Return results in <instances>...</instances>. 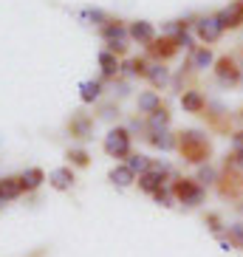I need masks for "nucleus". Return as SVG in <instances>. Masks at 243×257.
I'll return each mask as SVG.
<instances>
[{"mask_svg": "<svg viewBox=\"0 0 243 257\" xmlns=\"http://www.w3.org/2000/svg\"><path fill=\"white\" fill-rule=\"evenodd\" d=\"M105 150L110 156H128L130 153V136L125 130H110L105 139Z\"/></svg>", "mask_w": 243, "mask_h": 257, "instance_id": "f257e3e1", "label": "nucleus"}, {"mask_svg": "<svg viewBox=\"0 0 243 257\" xmlns=\"http://www.w3.org/2000/svg\"><path fill=\"white\" fill-rule=\"evenodd\" d=\"M195 29H198V37L206 40V43H215V40L220 37V31H223L218 26V20H215V17H204V20H198Z\"/></svg>", "mask_w": 243, "mask_h": 257, "instance_id": "f03ea898", "label": "nucleus"}, {"mask_svg": "<svg viewBox=\"0 0 243 257\" xmlns=\"http://www.w3.org/2000/svg\"><path fill=\"white\" fill-rule=\"evenodd\" d=\"M240 17H243V3H232V6L223 9L215 20H218L220 29H226V26H237V23H240Z\"/></svg>", "mask_w": 243, "mask_h": 257, "instance_id": "7ed1b4c3", "label": "nucleus"}, {"mask_svg": "<svg viewBox=\"0 0 243 257\" xmlns=\"http://www.w3.org/2000/svg\"><path fill=\"white\" fill-rule=\"evenodd\" d=\"M178 195H181V201L187 206H198L201 201H204V189L190 187V184H178Z\"/></svg>", "mask_w": 243, "mask_h": 257, "instance_id": "20e7f679", "label": "nucleus"}, {"mask_svg": "<svg viewBox=\"0 0 243 257\" xmlns=\"http://www.w3.org/2000/svg\"><path fill=\"white\" fill-rule=\"evenodd\" d=\"M20 189H23L20 178H6V181H0V201H15V198L20 195Z\"/></svg>", "mask_w": 243, "mask_h": 257, "instance_id": "39448f33", "label": "nucleus"}, {"mask_svg": "<svg viewBox=\"0 0 243 257\" xmlns=\"http://www.w3.org/2000/svg\"><path fill=\"white\" fill-rule=\"evenodd\" d=\"M48 178H51V184H54L57 189H68V187H71V181H74L71 170H65V167H57V170H54V173L48 175Z\"/></svg>", "mask_w": 243, "mask_h": 257, "instance_id": "423d86ee", "label": "nucleus"}, {"mask_svg": "<svg viewBox=\"0 0 243 257\" xmlns=\"http://www.w3.org/2000/svg\"><path fill=\"white\" fill-rule=\"evenodd\" d=\"M105 37L110 40V48H116V51H122V48H125V29H119V26H107Z\"/></svg>", "mask_w": 243, "mask_h": 257, "instance_id": "0eeeda50", "label": "nucleus"}, {"mask_svg": "<svg viewBox=\"0 0 243 257\" xmlns=\"http://www.w3.org/2000/svg\"><path fill=\"white\" fill-rule=\"evenodd\" d=\"M130 34H133L136 40H142V43H150L153 40V26L145 23V20H139V23L130 26Z\"/></svg>", "mask_w": 243, "mask_h": 257, "instance_id": "6e6552de", "label": "nucleus"}, {"mask_svg": "<svg viewBox=\"0 0 243 257\" xmlns=\"http://www.w3.org/2000/svg\"><path fill=\"white\" fill-rule=\"evenodd\" d=\"M139 184H142V189H147V192H159V187H161V170H156V173H145Z\"/></svg>", "mask_w": 243, "mask_h": 257, "instance_id": "1a4fd4ad", "label": "nucleus"}, {"mask_svg": "<svg viewBox=\"0 0 243 257\" xmlns=\"http://www.w3.org/2000/svg\"><path fill=\"white\" fill-rule=\"evenodd\" d=\"M110 181L119 184V187H128V184L133 181V170H130V167H116L113 173H110Z\"/></svg>", "mask_w": 243, "mask_h": 257, "instance_id": "9d476101", "label": "nucleus"}, {"mask_svg": "<svg viewBox=\"0 0 243 257\" xmlns=\"http://www.w3.org/2000/svg\"><path fill=\"white\" fill-rule=\"evenodd\" d=\"M181 105H184V110H201L204 107V99H201V93H195V91H190V93H184V99H181Z\"/></svg>", "mask_w": 243, "mask_h": 257, "instance_id": "9b49d317", "label": "nucleus"}, {"mask_svg": "<svg viewBox=\"0 0 243 257\" xmlns=\"http://www.w3.org/2000/svg\"><path fill=\"white\" fill-rule=\"evenodd\" d=\"M139 107H142V110H147V113H156V110H159V96H156V93H142V96H139Z\"/></svg>", "mask_w": 243, "mask_h": 257, "instance_id": "f8f14e48", "label": "nucleus"}, {"mask_svg": "<svg viewBox=\"0 0 243 257\" xmlns=\"http://www.w3.org/2000/svg\"><path fill=\"white\" fill-rule=\"evenodd\" d=\"M192 65H195V68H209V65H212V51H209V48L195 51L192 54Z\"/></svg>", "mask_w": 243, "mask_h": 257, "instance_id": "ddd939ff", "label": "nucleus"}, {"mask_svg": "<svg viewBox=\"0 0 243 257\" xmlns=\"http://www.w3.org/2000/svg\"><path fill=\"white\" fill-rule=\"evenodd\" d=\"M82 102H93V99L99 96V91H102V85L99 82H82Z\"/></svg>", "mask_w": 243, "mask_h": 257, "instance_id": "4468645a", "label": "nucleus"}, {"mask_svg": "<svg viewBox=\"0 0 243 257\" xmlns=\"http://www.w3.org/2000/svg\"><path fill=\"white\" fill-rule=\"evenodd\" d=\"M40 181H43V173H40V170H29V173H23V178H20V184L29 187V189L40 187Z\"/></svg>", "mask_w": 243, "mask_h": 257, "instance_id": "2eb2a0df", "label": "nucleus"}, {"mask_svg": "<svg viewBox=\"0 0 243 257\" xmlns=\"http://www.w3.org/2000/svg\"><path fill=\"white\" fill-rule=\"evenodd\" d=\"M128 167L133 170V175H136V173H147V167H150V161H147V156H130Z\"/></svg>", "mask_w": 243, "mask_h": 257, "instance_id": "dca6fc26", "label": "nucleus"}, {"mask_svg": "<svg viewBox=\"0 0 243 257\" xmlns=\"http://www.w3.org/2000/svg\"><path fill=\"white\" fill-rule=\"evenodd\" d=\"M147 76L153 79V85H164L167 82V68H164V65H153V68L147 71Z\"/></svg>", "mask_w": 243, "mask_h": 257, "instance_id": "f3484780", "label": "nucleus"}, {"mask_svg": "<svg viewBox=\"0 0 243 257\" xmlns=\"http://www.w3.org/2000/svg\"><path fill=\"white\" fill-rule=\"evenodd\" d=\"M167 121H170V116L164 113V110H156V113H153V119H150V127L159 133L161 127H167Z\"/></svg>", "mask_w": 243, "mask_h": 257, "instance_id": "a211bd4d", "label": "nucleus"}, {"mask_svg": "<svg viewBox=\"0 0 243 257\" xmlns=\"http://www.w3.org/2000/svg\"><path fill=\"white\" fill-rule=\"evenodd\" d=\"M99 65H102V71H105V74H113V71H116V60L107 51L99 54Z\"/></svg>", "mask_w": 243, "mask_h": 257, "instance_id": "6ab92c4d", "label": "nucleus"}, {"mask_svg": "<svg viewBox=\"0 0 243 257\" xmlns=\"http://www.w3.org/2000/svg\"><path fill=\"white\" fill-rule=\"evenodd\" d=\"M150 142L156 144V147H161V150H173V144H175L173 139L167 136V133H156V136H153Z\"/></svg>", "mask_w": 243, "mask_h": 257, "instance_id": "aec40b11", "label": "nucleus"}, {"mask_svg": "<svg viewBox=\"0 0 243 257\" xmlns=\"http://www.w3.org/2000/svg\"><path fill=\"white\" fill-rule=\"evenodd\" d=\"M237 79V71H232V65L226 62H220V82H235Z\"/></svg>", "mask_w": 243, "mask_h": 257, "instance_id": "412c9836", "label": "nucleus"}, {"mask_svg": "<svg viewBox=\"0 0 243 257\" xmlns=\"http://www.w3.org/2000/svg\"><path fill=\"white\" fill-rule=\"evenodd\" d=\"M198 181L212 184L215 181V170H212V167H201V170H198Z\"/></svg>", "mask_w": 243, "mask_h": 257, "instance_id": "4be33fe9", "label": "nucleus"}, {"mask_svg": "<svg viewBox=\"0 0 243 257\" xmlns=\"http://www.w3.org/2000/svg\"><path fill=\"white\" fill-rule=\"evenodd\" d=\"M229 234L235 237V243H240V246H243V226H240V223H235V226H229Z\"/></svg>", "mask_w": 243, "mask_h": 257, "instance_id": "5701e85b", "label": "nucleus"}, {"mask_svg": "<svg viewBox=\"0 0 243 257\" xmlns=\"http://www.w3.org/2000/svg\"><path fill=\"white\" fill-rule=\"evenodd\" d=\"M175 43H178V46H192V37H190V34H187V31H181V34H178V40H175Z\"/></svg>", "mask_w": 243, "mask_h": 257, "instance_id": "b1692460", "label": "nucleus"}, {"mask_svg": "<svg viewBox=\"0 0 243 257\" xmlns=\"http://www.w3.org/2000/svg\"><path fill=\"white\" fill-rule=\"evenodd\" d=\"M74 161H76V164H85L88 159H85V153H82V150H74Z\"/></svg>", "mask_w": 243, "mask_h": 257, "instance_id": "393cba45", "label": "nucleus"}, {"mask_svg": "<svg viewBox=\"0 0 243 257\" xmlns=\"http://www.w3.org/2000/svg\"><path fill=\"white\" fill-rule=\"evenodd\" d=\"M235 147H237V150H243V133H237V136H235Z\"/></svg>", "mask_w": 243, "mask_h": 257, "instance_id": "a878e982", "label": "nucleus"}, {"mask_svg": "<svg viewBox=\"0 0 243 257\" xmlns=\"http://www.w3.org/2000/svg\"><path fill=\"white\" fill-rule=\"evenodd\" d=\"M220 249H223V251H232L235 246H232V240H223V243H220Z\"/></svg>", "mask_w": 243, "mask_h": 257, "instance_id": "bb28decb", "label": "nucleus"}, {"mask_svg": "<svg viewBox=\"0 0 243 257\" xmlns=\"http://www.w3.org/2000/svg\"><path fill=\"white\" fill-rule=\"evenodd\" d=\"M237 161H240V164H243V150H240V156H237Z\"/></svg>", "mask_w": 243, "mask_h": 257, "instance_id": "cd10ccee", "label": "nucleus"}]
</instances>
